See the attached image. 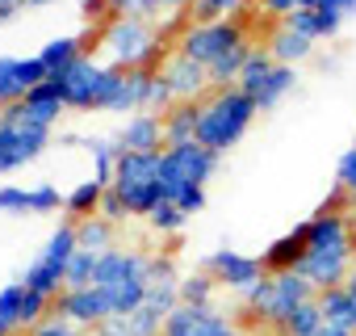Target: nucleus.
Returning <instances> with one entry per match:
<instances>
[{
	"label": "nucleus",
	"instance_id": "f257e3e1",
	"mask_svg": "<svg viewBox=\"0 0 356 336\" xmlns=\"http://www.w3.org/2000/svg\"><path fill=\"white\" fill-rule=\"evenodd\" d=\"M218 160L222 155H214L197 139L193 143H181V147H163V164H159L163 198L172 206H181L185 215H197L206 206V181L218 173Z\"/></svg>",
	"mask_w": 356,
	"mask_h": 336
},
{
	"label": "nucleus",
	"instance_id": "f03ea898",
	"mask_svg": "<svg viewBox=\"0 0 356 336\" xmlns=\"http://www.w3.org/2000/svg\"><path fill=\"white\" fill-rule=\"evenodd\" d=\"M256 114H260V109H256L252 93H243L239 84H235V89H214V93L202 101L197 143L210 147L214 155H222V151H231V147L248 135V126H252Z\"/></svg>",
	"mask_w": 356,
	"mask_h": 336
},
{
	"label": "nucleus",
	"instance_id": "7ed1b4c3",
	"mask_svg": "<svg viewBox=\"0 0 356 336\" xmlns=\"http://www.w3.org/2000/svg\"><path fill=\"white\" fill-rule=\"evenodd\" d=\"M310 298H318V290H314L298 269H289V273H264L256 286H248V290L239 294L243 311H248L256 323L273 328V332H281L285 319H289L298 307H306Z\"/></svg>",
	"mask_w": 356,
	"mask_h": 336
},
{
	"label": "nucleus",
	"instance_id": "20e7f679",
	"mask_svg": "<svg viewBox=\"0 0 356 336\" xmlns=\"http://www.w3.org/2000/svg\"><path fill=\"white\" fill-rule=\"evenodd\" d=\"M159 164H163V151H122L118 155L109 190L126 202L130 219H147L155 206L168 202L163 185H159Z\"/></svg>",
	"mask_w": 356,
	"mask_h": 336
},
{
	"label": "nucleus",
	"instance_id": "39448f33",
	"mask_svg": "<svg viewBox=\"0 0 356 336\" xmlns=\"http://www.w3.org/2000/svg\"><path fill=\"white\" fill-rule=\"evenodd\" d=\"M105 55H109L113 68H126V72H134V68L159 72L155 59L163 55V38H159L143 17L122 13V17H113V22L105 26Z\"/></svg>",
	"mask_w": 356,
	"mask_h": 336
},
{
	"label": "nucleus",
	"instance_id": "423d86ee",
	"mask_svg": "<svg viewBox=\"0 0 356 336\" xmlns=\"http://www.w3.org/2000/svg\"><path fill=\"white\" fill-rule=\"evenodd\" d=\"M47 143H51V126L34 122L22 101L0 109V173H17L22 164L38 160Z\"/></svg>",
	"mask_w": 356,
	"mask_h": 336
},
{
	"label": "nucleus",
	"instance_id": "0eeeda50",
	"mask_svg": "<svg viewBox=\"0 0 356 336\" xmlns=\"http://www.w3.org/2000/svg\"><path fill=\"white\" fill-rule=\"evenodd\" d=\"M80 252V240H76V223H59L55 231H51V240L42 244V252L26 265V286L30 290H38V294H47V298H59L63 290H67V265H72V257Z\"/></svg>",
	"mask_w": 356,
	"mask_h": 336
},
{
	"label": "nucleus",
	"instance_id": "6e6552de",
	"mask_svg": "<svg viewBox=\"0 0 356 336\" xmlns=\"http://www.w3.org/2000/svg\"><path fill=\"white\" fill-rule=\"evenodd\" d=\"M243 43H248L243 26H239L235 17H222V22H189V26L181 30L176 51L210 68L214 59H222L227 51H235V47H243Z\"/></svg>",
	"mask_w": 356,
	"mask_h": 336
},
{
	"label": "nucleus",
	"instance_id": "1a4fd4ad",
	"mask_svg": "<svg viewBox=\"0 0 356 336\" xmlns=\"http://www.w3.org/2000/svg\"><path fill=\"white\" fill-rule=\"evenodd\" d=\"M55 315H63L67 323L76 328H101L113 319V298L105 286H67L59 298H55Z\"/></svg>",
	"mask_w": 356,
	"mask_h": 336
},
{
	"label": "nucleus",
	"instance_id": "9d476101",
	"mask_svg": "<svg viewBox=\"0 0 356 336\" xmlns=\"http://www.w3.org/2000/svg\"><path fill=\"white\" fill-rule=\"evenodd\" d=\"M51 311H55V298L30 290L26 282H9L5 290H0V319L13 328V336L17 332H34Z\"/></svg>",
	"mask_w": 356,
	"mask_h": 336
},
{
	"label": "nucleus",
	"instance_id": "9b49d317",
	"mask_svg": "<svg viewBox=\"0 0 356 336\" xmlns=\"http://www.w3.org/2000/svg\"><path fill=\"white\" fill-rule=\"evenodd\" d=\"M163 336H243V328L218 307H176L163 319Z\"/></svg>",
	"mask_w": 356,
	"mask_h": 336
},
{
	"label": "nucleus",
	"instance_id": "f8f14e48",
	"mask_svg": "<svg viewBox=\"0 0 356 336\" xmlns=\"http://www.w3.org/2000/svg\"><path fill=\"white\" fill-rule=\"evenodd\" d=\"M42 80H51V72L38 55H0V109L26 101V93Z\"/></svg>",
	"mask_w": 356,
	"mask_h": 336
},
{
	"label": "nucleus",
	"instance_id": "ddd939ff",
	"mask_svg": "<svg viewBox=\"0 0 356 336\" xmlns=\"http://www.w3.org/2000/svg\"><path fill=\"white\" fill-rule=\"evenodd\" d=\"M202 269H206L218 286H227V290H235V294H243L248 286H256V282L264 277V261H260V257H248V252H235V248L210 252V257L202 261Z\"/></svg>",
	"mask_w": 356,
	"mask_h": 336
},
{
	"label": "nucleus",
	"instance_id": "4468645a",
	"mask_svg": "<svg viewBox=\"0 0 356 336\" xmlns=\"http://www.w3.org/2000/svg\"><path fill=\"white\" fill-rule=\"evenodd\" d=\"M101 76H105V63H97L92 55H84V59H76L67 72H59V76H51V80L63 89L67 109H97Z\"/></svg>",
	"mask_w": 356,
	"mask_h": 336
},
{
	"label": "nucleus",
	"instance_id": "2eb2a0df",
	"mask_svg": "<svg viewBox=\"0 0 356 336\" xmlns=\"http://www.w3.org/2000/svg\"><path fill=\"white\" fill-rule=\"evenodd\" d=\"M159 76L172 84V97H176V101H202V97L214 89V84H210V68L197 63V59H189V55H181V51L163 55Z\"/></svg>",
	"mask_w": 356,
	"mask_h": 336
},
{
	"label": "nucleus",
	"instance_id": "dca6fc26",
	"mask_svg": "<svg viewBox=\"0 0 356 336\" xmlns=\"http://www.w3.org/2000/svg\"><path fill=\"white\" fill-rule=\"evenodd\" d=\"M67 194L55 185H5L0 190V215H55L63 211Z\"/></svg>",
	"mask_w": 356,
	"mask_h": 336
},
{
	"label": "nucleus",
	"instance_id": "f3484780",
	"mask_svg": "<svg viewBox=\"0 0 356 336\" xmlns=\"http://www.w3.org/2000/svg\"><path fill=\"white\" fill-rule=\"evenodd\" d=\"M147 261L151 257H143V252H134V248H109V252H101L97 257V277H92V286H126V282H147Z\"/></svg>",
	"mask_w": 356,
	"mask_h": 336
},
{
	"label": "nucleus",
	"instance_id": "a211bd4d",
	"mask_svg": "<svg viewBox=\"0 0 356 336\" xmlns=\"http://www.w3.org/2000/svg\"><path fill=\"white\" fill-rule=\"evenodd\" d=\"M113 139H118V151H163V122L159 114L138 109L126 118V126Z\"/></svg>",
	"mask_w": 356,
	"mask_h": 336
},
{
	"label": "nucleus",
	"instance_id": "6ab92c4d",
	"mask_svg": "<svg viewBox=\"0 0 356 336\" xmlns=\"http://www.w3.org/2000/svg\"><path fill=\"white\" fill-rule=\"evenodd\" d=\"M163 122V147H181L197 139V122H202V101H176L172 109L159 114Z\"/></svg>",
	"mask_w": 356,
	"mask_h": 336
},
{
	"label": "nucleus",
	"instance_id": "aec40b11",
	"mask_svg": "<svg viewBox=\"0 0 356 336\" xmlns=\"http://www.w3.org/2000/svg\"><path fill=\"white\" fill-rule=\"evenodd\" d=\"M302 252H306V223H298L293 231H285L281 240H273L268 248H264V273H289V269H298V261H302Z\"/></svg>",
	"mask_w": 356,
	"mask_h": 336
},
{
	"label": "nucleus",
	"instance_id": "412c9836",
	"mask_svg": "<svg viewBox=\"0 0 356 336\" xmlns=\"http://www.w3.org/2000/svg\"><path fill=\"white\" fill-rule=\"evenodd\" d=\"M22 105H26V114H30L34 122H42V126H55V122H59V114L67 109V101H63V89H59L55 80H42L38 89H30Z\"/></svg>",
	"mask_w": 356,
	"mask_h": 336
},
{
	"label": "nucleus",
	"instance_id": "4be33fe9",
	"mask_svg": "<svg viewBox=\"0 0 356 336\" xmlns=\"http://www.w3.org/2000/svg\"><path fill=\"white\" fill-rule=\"evenodd\" d=\"M97 336H163V319L143 307L134 315H113L109 323L97 328Z\"/></svg>",
	"mask_w": 356,
	"mask_h": 336
},
{
	"label": "nucleus",
	"instance_id": "5701e85b",
	"mask_svg": "<svg viewBox=\"0 0 356 336\" xmlns=\"http://www.w3.org/2000/svg\"><path fill=\"white\" fill-rule=\"evenodd\" d=\"M293 84H298V72L289 68V63H277L264 80H260V89L252 93V101H256V109H273V105H281L289 93H293Z\"/></svg>",
	"mask_w": 356,
	"mask_h": 336
},
{
	"label": "nucleus",
	"instance_id": "b1692460",
	"mask_svg": "<svg viewBox=\"0 0 356 336\" xmlns=\"http://www.w3.org/2000/svg\"><path fill=\"white\" fill-rule=\"evenodd\" d=\"M310 51H314V43H310V38H302L298 30H289L285 22L268 34V55H273L277 63H289V68H293V63H302Z\"/></svg>",
	"mask_w": 356,
	"mask_h": 336
},
{
	"label": "nucleus",
	"instance_id": "393cba45",
	"mask_svg": "<svg viewBox=\"0 0 356 336\" xmlns=\"http://www.w3.org/2000/svg\"><path fill=\"white\" fill-rule=\"evenodd\" d=\"M318 311H323V323H339V328L356 332V294H348L343 286L323 290L318 294Z\"/></svg>",
	"mask_w": 356,
	"mask_h": 336
},
{
	"label": "nucleus",
	"instance_id": "a878e982",
	"mask_svg": "<svg viewBox=\"0 0 356 336\" xmlns=\"http://www.w3.org/2000/svg\"><path fill=\"white\" fill-rule=\"evenodd\" d=\"M105 181H80L76 190H67V202H63V211L72 215V223H80V219H88V215H97L101 211V198H105Z\"/></svg>",
	"mask_w": 356,
	"mask_h": 336
},
{
	"label": "nucleus",
	"instance_id": "bb28decb",
	"mask_svg": "<svg viewBox=\"0 0 356 336\" xmlns=\"http://www.w3.org/2000/svg\"><path fill=\"white\" fill-rule=\"evenodd\" d=\"M38 59L47 63L51 76H59V72H67L76 59H84V43H80V38H67V34H63V38H51V43L38 51Z\"/></svg>",
	"mask_w": 356,
	"mask_h": 336
},
{
	"label": "nucleus",
	"instance_id": "cd10ccee",
	"mask_svg": "<svg viewBox=\"0 0 356 336\" xmlns=\"http://www.w3.org/2000/svg\"><path fill=\"white\" fill-rule=\"evenodd\" d=\"M248 55H252V43H243V47L227 51L222 59H214V63H210V84H214V89H235V84H239V76H243Z\"/></svg>",
	"mask_w": 356,
	"mask_h": 336
},
{
	"label": "nucleus",
	"instance_id": "c85d7f7f",
	"mask_svg": "<svg viewBox=\"0 0 356 336\" xmlns=\"http://www.w3.org/2000/svg\"><path fill=\"white\" fill-rule=\"evenodd\" d=\"M76 240H80L84 252H97V257H101V252L113 248V223L101 219V215H88V219L76 223Z\"/></svg>",
	"mask_w": 356,
	"mask_h": 336
},
{
	"label": "nucleus",
	"instance_id": "c756f323",
	"mask_svg": "<svg viewBox=\"0 0 356 336\" xmlns=\"http://www.w3.org/2000/svg\"><path fill=\"white\" fill-rule=\"evenodd\" d=\"M181 303L185 307H214V290H218V282L206 273V269H193V273H185L181 277Z\"/></svg>",
	"mask_w": 356,
	"mask_h": 336
},
{
	"label": "nucleus",
	"instance_id": "7c9ffc66",
	"mask_svg": "<svg viewBox=\"0 0 356 336\" xmlns=\"http://www.w3.org/2000/svg\"><path fill=\"white\" fill-rule=\"evenodd\" d=\"M273 68H277V59L268 55V47H252V55H248V63H243V76H239V89H243V93H256L260 80H264Z\"/></svg>",
	"mask_w": 356,
	"mask_h": 336
},
{
	"label": "nucleus",
	"instance_id": "2f4dec72",
	"mask_svg": "<svg viewBox=\"0 0 356 336\" xmlns=\"http://www.w3.org/2000/svg\"><path fill=\"white\" fill-rule=\"evenodd\" d=\"M84 147L92 151V164H97V181H113V168H118V139H84Z\"/></svg>",
	"mask_w": 356,
	"mask_h": 336
},
{
	"label": "nucleus",
	"instance_id": "473e14b6",
	"mask_svg": "<svg viewBox=\"0 0 356 336\" xmlns=\"http://www.w3.org/2000/svg\"><path fill=\"white\" fill-rule=\"evenodd\" d=\"M318 328H323V311H318V298H310L306 307H298V311L285 319L281 332H285V336H314Z\"/></svg>",
	"mask_w": 356,
	"mask_h": 336
},
{
	"label": "nucleus",
	"instance_id": "72a5a7b5",
	"mask_svg": "<svg viewBox=\"0 0 356 336\" xmlns=\"http://www.w3.org/2000/svg\"><path fill=\"white\" fill-rule=\"evenodd\" d=\"M181 282H163V286H147V311H155L159 319H168L176 307H181V290H176Z\"/></svg>",
	"mask_w": 356,
	"mask_h": 336
},
{
	"label": "nucleus",
	"instance_id": "f704fd0d",
	"mask_svg": "<svg viewBox=\"0 0 356 336\" xmlns=\"http://www.w3.org/2000/svg\"><path fill=\"white\" fill-rule=\"evenodd\" d=\"M147 223H151V231H159V236H181V227L189 223V215H185L181 206L163 202V206H155V211L147 215Z\"/></svg>",
	"mask_w": 356,
	"mask_h": 336
},
{
	"label": "nucleus",
	"instance_id": "c9c22d12",
	"mask_svg": "<svg viewBox=\"0 0 356 336\" xmlns=\"http://www.w3.org/2000/svg\"><path fill=\"white\" fill-rule=\"evenodd\" d=\"M239 9H243V0H197V5L189 9L193 13L189 22H222V17H231Z\"/></svg>",
	"mask_w": 356,
	"mask_h": 336
},
{
	"label": "nucleus",
	"instance_id": "e433bc0d",
	"mask_svg": "<svg viewBox=\"0 0 356 336\" xmlns=\"http://www.w3.org/2000/svg\"><path fill=\"white\" fill-rule=\"evenodd\" d=\"M335 185H339L343 198L356 206V147H348V151L339 155V164H335Z\"/></svg>",
	"mask_w": 356,
	"mask_h": 336
},
{
	"label": "nucleus",
	"instance_id": "4c0bfd02",
	"mask_svg": "<svg viewBox=\"0 0 356 336\" xmlns=\"http://www.w3.org/2000/svg\"><path fill=\"white\" fill-rule=\"evenodd\" d=\"M92 277H97V252L80 248L67 265V286H92Z\"/></svg>",
	"mask_w": 356,
	"mask_h": 336
},
{
	"label": "nucleus",
	"instance_id": "58836bf2",
	"mask_svg": "<svg viewBox=\"0 0 356 336\" xmlns=\"http://www.w3.org/2000/svg\"><path fill=\"white\" fill-rule=\"evenodd\" d=\"M185 273H176L172 257H151L147 261V286H163V282H181Z\"/></svg>",
	"mask_w": 356,
	"mask_h": 336
},
{
	"label": "nucleus",
	"instance_id": "ea45409f",
	"mask_svg": "<svg viewBox=\"0 0 356 336\" xmlns=\"http://www.w3.org/2000/svg\"><path fill=\"white\" fill-rule=\"evenodd\" d=\"M26 336H84V332H80L76 323H67L63 315H55V311H51V315H47L34 332H26Z\"/></svg>",
	"mask_w": 356,
	"mask_h": 336
},
{
	"label": "nucleus",
	"instance_id": "a19ab883",
	"mask_svg": "<svg viewBox=\"0 0 356 336\" xmlns=\"http://www.w3.org/2000/svg\"><path fill=\"white\" fill-rule=\"evenodd\" d=\"M260 9L268 13V17H289V13H298V9H314V0H260Z\"/></svg>",
	"mask_w": 356,
	"mask_h": 336
},
{
	"label": "nucleus",
	"instance_id": "79ce46f5",
	"mask_svg": "<svg viewBox=\"0 0 356 336\" xmlns=\"http://www.w3.org/2000/svg\"><path fill=\"white\" fill-rule=\"evenodd\" d=\"M176 9V0H134V17H143V22H155V17H163V13H172Z\"/></svg>",
	"mask_w": 356,
	"mask_h": 336
},
{
	"label": "nucleus",
	"instance_id": "37998d69",
	"mask_svg": "<svg viewBox=\"0 0 356 336\" xmlns=\"http://www.w3.org/2000/svg\"><path fill=\"white\" fill-rule=\"evenodd\" d=\"M101 219H109V223H122V219H130L126 215V202L113 194V190H105V198H101V211H97Z\"/></svg>",
	"mask_w": 356,
	"mask_h": 336
},
{
	"label": "nucleus",
	"instance_id": "c03bdc74",
	"mask_svg": "<svg viewBox=\"0 0 356 336\" xmlns=\"http://www.w3.org/2000/svg\"><path fill=\"white\" fill-rule=\"evenodd\" d=\"M26 9V0H0V22H9V17H17Z\"/></svg>",
	"mask_w": 356,
	"mask_h": 336
},
{
	"label": "nucleus",
	"instance_id": "a18cd8bd",
	"mask_svg": "<svg viewBox=\"0 0 356 336\" xmlns=\"http://www.w3.org/2000/svg\"><path fill=\"white\" fill-rule=\"evenodd\" d=\"M105 5H109L118 17H122V13H130V9H134V0H105Z\"/></svg>",
	"mask_w": 356,
	"mask_h": 336
},
{
	"label": "nucleus",
	"instance_id": "49530a36",
	"mask_svg": "<svg viewBox=\"0 0 356 336\" xmlns=\"http://www.w3.org/2000/svg\"><path fill=\"white\" fill-rule=\"evenodd\" d=\"M314 9H339V0H314ZM339 13H343V9H339ZM343 17H348V13H343Z\"/></svg>",
	"mask_w": 356,
	"mask_h": 336
},
{
	"label": "nucleus",
	"instance_id": "de8ad7c7",
	"mask_svg": "<svg viewBox=\"0 0 356 336\" xmlns=\"http://www.w3.org/2000/svg\"><path fill=\"white\" fill-rule=\"evenodd\" d=\"M343 290H348V294H356V269L348 273V282H343Z\"/></svg>",
	"mask_w": 356,
	"mask_h": 336
},
{
	"label": "nucleus",
	"instance_id": "09e8293b",
	"mask_svg": "<svg viewBox=\"0 0 356 336\" xmlns=\"http://www.w3.org/2000/svg\"><path fill=\"white\" fill-rule=\"evenodd\" d=\"M42 5H55V0H26V9H42Z\"/></svg>",
	"mask_w": 356,
	"mask_h": 336
},
{
	"label": "nucleus",
	"instance_id": "8fccbe9b",
	"mask_svg": "<svg viewBox=\"0 0 356 336\" xmlns=\"http://www.w3.org/2000/svg\"><path fill=\"white\" fill-rule=\"evenodd\" d=\"M339 9H343V13H352V9H356V0H339Z\"/></svg>",
	"mask_w": 356,
	"mask_h": 336
},
{
	"label": "nucleus",
	"instance_id": "3c124183",
	"mask_svg": "<svg viewBox=\"0 0 356 336\" xmlns=\"http://www.w3.org/2000/svg\"><path fill=\"white\" fill-rule=\"evenodd\" d=\"M197 5V0H176V9H193Z\"/></svg>",
	"mask_w": 356,
	"mask_h": 336
},
{
	"label": "nucleus",
	"instance_id": "603ef678",
	"mask_svg": "<svg viewBox=\"0 0 356 336\" xmlns=\"http://www.w3.org/2000/svg\"><path fill=\"white\" fill-rule=\"evenodd\" d=\"M0 336H13V328H9V323H5V319H0Z\"/></svg>",
	"mask_w": 356,
	"mask_h": 336
},
{
	"label": "nucleus",
	"instance_id": "864d4df0",
	"mask_svg": "<svg viewBox=\"0 0 356 336\" xmlns=\"http://www.w3.org/2000/svg\"><path fill=\"white\" fill-rule=\"evenodd\" d=\"M352 269H356V244H352Z\"/></svg>",
	"mask_w": 356,
	"mask_h": 336
},
{
	"label": "nucleus",
	"instance_id": "5fc2aeb1",
	"mask_svg": "<svg viewBox=\"0 0 356 336\" xmlns=\"http://www.w3.org/2000/svg\"><path fill=\"white\" fill-rule=\"evenodd\" d=\"M273 336H285V332H273Z\"/></svg>",
	"mask_w": 356,
	"mask_h": 336
},
{
	"label": "nucleus",
	"instance_id": "6e6d98bb",
	"mask_svg": "<svg viewBox=\"0 0 356 336\" xmlns=\"http://www.w3.org/2000/svg\"><path fill=\"white\" fill-rule=\"evenodd\" d=\"M352 147H356V139H352Z\"/></svg>",
	"mask_w": 356,
	"mask_h": 336
},
{
	"label": "nucleus",
	"instance_id": "4d7b16f0",
	"mask_svg": "<svg viewBox=\"0 0 356 336\" xmlns=\"http://www.w3.org/2000/svg\"><path fill=\"white\" fill-rule=\"evenodd\" d=\"M352 336H356V332H352Z\"/></svg>",
	"mask_w": 356,
	"mask_h": 336
}]
</instances>
